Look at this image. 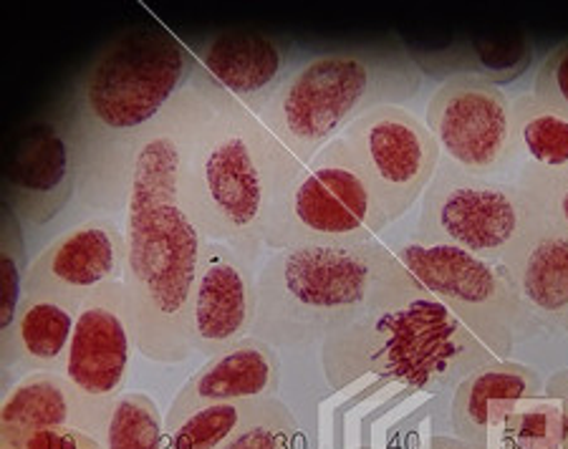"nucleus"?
<instances>
[{"label": "nucleus", "mask_w": 568, "mask_h": 449, "mask_svg": "<svg viewBox=\"0 0 568 449\" xmlns=\"http://www.w3.org/2000/svg\"><path fill=\"white\" fill-rule=\"evenodd\" d=\"M195 69V51L158 25H134L91 59L59 122L73 154L81 205L126 213L142 136Z\"/></svg>", "instance_id": "nucleus-1"}, {"label": "nucleus", "mask_w": 568, "mask_h": 449, "mask_svg": "<svg viewBox=\"0 0 568 449\" xmlns=\"http://www.w3.org/2000/svg\"><path fill=\"white\" fill-rule=\"evenodd\" d=\"M126 273L136 351L158 364H180L192 346V298L207 237L180 203L124 213Z\"/></svg>", "instance_id": "nucleus-6"}, {"label": "nucleus", "mask_w": 568, "mask_h": 449, "mask_svg": "<svg viewBox=\"0 0 568 449\" xmlns=\"http://www.w3.org/2000/svg\"><path fill=\"white\" fill-rule=\"evenodd\" d=\"M278 384L281 361L276 348L255 336H245L225 351L210 356L195 377L178 391L164 415V429H172L195 409L210 405L276 397Z\"/></svg>", "instance_id": "nucleus-17"}, {"label": "nucleus", "mask_w": 568, "mask_h": 449, "mask_svg": "<svg viewBox=\"0 0 568 449\" xmlns=\"http://www.w3.org/2000/svg\"><path fill=\"white\" fill-rule=\"evenodd\" d=\"M77 427L102 439L104 425L59 371H31L16 381L0 405V435Z\"/></svg>", "instance_id": "nucleus-21"}, {"label": "nucleus", "mask_w": 568, "mask_h": 449, "mask_svg": "<svg viewBox=\"0 0 568 449\" xmlns=\"http://www.w3.org/2000/svg\"><path fill=\"white\" fill-rule=\"evenodd\" d=\"M423 86L419 63L397 45L336 49L298 63L261 122L301 164L379 106H405Z\"/></svg>", "instance_id": "nucleus-5"}, {"label": "nucleus", "mask_w": 568, "mask_h": 449, "mask_svg": "<svg viewBox=\"0 0 568 449\" xmlns=\"http://www.w3.org/2000/svg\"><path fill=\"white\" fill-rule=\"evenodd\" d=\"M29 268L23 220L16 215L13 207L6 205L3 217H0V346L11 341L18 308L23 304Z\"/></svg>", "instance_id": "nucleus-26"}, {"label": "nucleus", "mask_w": 568, "mask_h": 449, "mask_svg": "<svg viewBox=\"0 0 568 449\" xmlns=\"http://www.w3.org/2000/svg\"><path fill=\"white\" fill-rule=\"evenodd\" d=\"M298 425L291 409L278 397L268 399V405L248 427H243L231 442L220 449H296Z\"/></svg>", "instance_id": "nucleus-28"}, {"label": "nucleus", "mask_w": 568, "mask_h": 449, "mask_svg": "<svg viewBox=\"0 0 568 449\" xmlns=\"http://www.w3.org/2000/svg\"><path fill=\"white\" fill-rule=\"evenodd\" d=\"M220 104L223 99L192 73L190 84L172 99L142 136L126 210L180 203L182 177Z\"/></svg>", "instance_id": "nucleus-13"}, {"label": "nucleus", "mask_w": 568, "mask_h": 449, "mask_svg": "<svg viewBox=\"0 0 568 449\" xmlns=\"http://www.w3.org/2000/svg\"><path fill=\"white\" fill-rule=\"evenodd\" d=\"M79 306L49 296H23L11 341L0 346L6 371L23 366L29 371H59L67 361Z\"/></svg>", "instance_id": "nucleus-22"}, {"label": "nucleus", "mask_w": 568, "mask_h": 449, "mask_svg": "<svg viewBox=\"0 0 568 449\" xmlns=\"http://www.w3.org/2000/svg\"><path fill=\"white\" fill-rule=\"evenodd\" d=\"M352 154L369 177L389 223L407 215L433 182L443 162L433 132L407 106H379L344 134Z\"/></svg>", "instance_id": "nucleus-11"}, {"label": "nucleus", "mask_w": 568, "mask_h": 449, "mask_svg": "<svg viewBox=\"0 0 568 449\" xmlns=\"http://www.w3.org/2000/svg\"><path fill=\"white\" fill-rule=\"evenodd\" d=\"M496 449H568V399L544 397L520 405Z\"/></svg>", "instance_id": "nucleus-25"}, {"label": "nucleus", "mask_w": 568, "mask_h": 449, "mask_svg": "<svg viewBox=\"0 0 568 449\" xmlns=\"http://www.w3.org/2000/svg\"><path fill=\"white\" fill-rule=\"evenodd\" d=\"M126 233L99 215L69 227L31 263L23 296H49L84 306L91 293L124 280Z\"/></svg>", "instance_id": "nucleus-14"}, {"label": "nucleus", "mask_w": 568, "mask_h": 449, "mask_svg": "<svg viewBox=\"0 0 568 449\" xmlns=\"http://www.w3.org/2000/svg\"><path fill=\"white\" fill-rule=\"evenodd\" d=\"M561 328H564V331L568 334V314H566V318H564V324H561Z\"/></svg>", "instance_id": "nucleus-34"}, {"label": "nucleus", "mask_w": 568, "mask_h": 449, "mask_svg": "<svg viewBox=\"0 0 568 449\" xmlns=\"http://www.w3.org/2000/svg\"><path fill=\"white\" fill-rule=\"evenodd\" d=\"M526 223L528 203L516 180L475 177L443 157L423 195L415 241L500 263Z\"/></svg>", "instance_id": "nucleus-9"}, {"label": "nucleus", "mask_w": 568, "mask_h": 449, "mask_svg": "<svg viewBox=\"0 0 568 449\" xmlns=\"http://www.w3.org/2000/svg\"><path fill=\"white\" fill-rule=\"evenodd\" d=\"M321 359L334 389L377 377L419 391L457 387L480 366L500 361L429 293L382 308L328 336Z\"/></svg>", "instance_id": "nucleus-4"}, {"label": "nucleus", "mask_w": 568, "mask_h": 449, "mask_svg": "<svg viewBox=\"0 0 568 449\" xmlns=\"http://www.w3.org/2000/svg\"><path fill=\"white\" fill-rule=\"evenodd\" d=\"M0 449H13V447H8V445H3V442H0Z\"/></svg>", "instance_id": "nucleus-35"}, {"label": "nucleus", "mask_w": 568, "mask_h": 449, "mask_svg": "<svg viewBox=\"0 0 568 449\" xmlns=\"http://www.w3.org/2000/svg\"><path fill=\"white\" fill-rule=\"evenodd\" d=\"M500 265L538 324L561 328L568 314V231L528 203L524 233Z\"/></svg>", "instance_id": "nucleus-18"}, {"label": "nucleus", "mask_w": 568, "mask_h": 449, "mask_svg": "<svg viewBox=\"0 0 568 449\" xmlns=\"http://www.w3.org/2000/svg\"><path fill=\"white\" fill-rule=\"evenodd\" d=\"M77 195V167L61 126H39L26 136L8 167L6 205L29 225H41L61 213Z\"/></svg>", "instance_id": "nucleus-20"}, {"label": "nucleus", "mask_w": 568, "mask_h": 449, "mask_svg": "<svg viewBox=\"0 0 568 449\" xmlns=\"http://www.w3.org/2000/svg\"><path fill=\"white\" fill-rule=\"evenodd\" d=\"M392 223L359 162L338 136L311 160L283 197L265 251L306 245H362Z\"/></svg>", "instance_id": "nucleus-7"}, {"label": "nucleus", "mask_w": 568, "mask_h": 449, "mask_svg": "<svg viewBox=\"0 0 568 449\" xmlns=\"http://www.w3.org/2000/svg\"><path fill=\"white\" fill-rule=\"evenodd\" d=\"M546 394V381L534 366L518 361H493L480 366L455 387L453 429L457 439L496 449L506 421L520 405Z\"/></svg>", "instance_id": "nucleus-19"}, {"label": "nucleus", "mask_w": 568, "mask_h": 449, "mask_svg": "<svg viewBox=\"0 0 568 449\" xmlns=\"http://www.w3.org/2000/svg\"><path fill=\"white\" fill-rule=\"evenodd\" d=\"M546 394L548 397L568 399V371H558L556 377L546 384Z\"/></svg>", "instance_id": "nucleus-32"}, {"label": "nucleus", "mask_w": 568, "mask_h": 449, "mask_svg": "<svg viewBox=\"0 0 568 449\" xmlns=\"http://www.w3.org/2000/svg\"><path fill=\"white\" fill-rule=\"evenodd\" d=\"M168 429L158 405L142 391H124L112 407L102 437L104 449H164Z\"/></svg>", "instance_id": "nucleus-27"}, {"label": "nucleus", "mask_w": 568, "mask_h": 449, "mask_svg": "<svg viewBox=\"0 0 568 449\" xmlns=\"http://www.w3.org/2000/svg\"><path fill=\"white\" fill-rule=\"evenodd\" d=\"M136 351L130 290L109 283L81 306L61 374L71 381L106 429L116 399L124 394Z\"/></svg>", "instance_id": "nucleus-12"}, {"label": "nucleus", "mask_w": 568, "mask_h": 449, "mask_svg": "<svg viewBox=\"0 0 568 449\" xmlns=\"http://www.w3.org/2000/svg\"><path fill=\"white\" fill-rule=\"evenodd\" d=\"M513 132L520 164L568 174V116L524 94L513 99Z\"/></svg>", "instance_id": "nucleus-23"}, {"label": "nucleus", "mask_w": 568, "mask_h": 449, "mask_svg": "<svg viewBox=\"0 0 568 449\" xmlns=\"http://www.w3.org/2000/svg\"><path fill=\"white\" fill-rule=\"evenodd\" d=\"M258 316V271L225 243L207 241L192 298V346L215 356L251 336Z\"/></svg>", "instance_id": "nucleus-16"}, {"label": "nucleus", "mask_w": 568, "mask_h": 449, "mask_svg": "<svg viewBox=\"0 0 568 449\" xmlns=\"http://www.w3.org/2000/svg\"><path fill=\"white\" fill-rule=\"evenodd\" d=\"M540 104L554 112L568 116V43L558 45L548 59L540 63L536 73L534 91H530Z\"/></svg>", "instance_id": "nucleus-30"}, {"label": "nucleus", "mask_w": 568, "mask_h": 449, "mask_svg": "<svg viewBox=\"0 0 568 449\" xmlns=\"http://www.w3.org/2000/svg\"><path fill=\"white\" fill-rule=\"evenodd\" d=\"M427 130L443 157L475 177L498 180L520 167L513 132V99L480 73L445 79L427 104Z\"/></svg>", "instance_id": "nucleus-10"}, {"label": "nucleus", "mask_w": 568, "mask_h": 449, "mask_svg": "<svg viewBox=\"0 0 568 449\" xmlns=\"http://www.w3.org/2000/svg\"><path fill=\"white\" fill-rule=\"evenodd\" d=\"M195 76L255 116L273 102L281 86L298 69L296 49L281 35L263 31H223L197 45Z\"/></svg>", "instance_id": "nucleus-15"}, {"label": "nucleus", "mask_w": 568, "mask_h": 449, "mask_svg": "<svg viewBox=\"0 0 568 449\" xmlns=\"http://www.w3.org/2000/svg\"><path fill=\"white\" fill-rule=\"evenodd\" d=\"M392 251L409 276L450 308L496 359L508 361L520 338L540 326L500 263L483 261L457 247L417 241Z\"/></svg>", "instance_id": "nucleus-8"}, {"label": "nucleus", "mask_w": 568, "mask_h": 449, "mask_svg": "<svg viewBox=\"0 0 568 449\" xmlns=\"http://www.w3.org/2000/svg\"><path fill=\"white\" fill-rule=\"evenodd\" d=\"M516 182L538 213H544L551 223L568 231V174L544 172L520 164Z\"/></svg>", "instance_id": "nucleus-29"}, {"label": "nucleus", "mask_w": 568, "mask_h": 449, "mask_svg": "<svg viewBox=\"0 0 568 449\" xmlns=\"http://www.w3.org/2000/svg\"><path fill=\"white\" fill-rule=\"evenodd\" d=\"M427 293L379 241L306 245L271 253L258 268L251 336L273 348L326 341L382 308Z\"/></svg>", "instance_id": "nucleus-2"}, {"label": "nucleus", "mask_w": 568, "mask_h": 449, "mask_svg": "<svg viewBox=\"0 0 568 449\" xmlns=\"http://www.w3.org/2000/svg\"><path fill=\"white\" fill-rule=\"evenodd\" d=\"M429 449H478V447L467 445V442H463V439H435Z\"/></svg>", "instance_id": "nucleus-33"}, {"label": "nucleus", "mask_w": 568, "mask_h": 449, "mask_svg": "<svg viewBox=\"0 0 568 449\" xmlns=\"http://www.w3.org/2000/svg\"><path fill=\"white\" fill-rule=\"evenodd\" d=\"M268 399H251V401H227V405H210L195 409L192 415L168 429L164 449H220L248 427L251 421L261 415L268 405Z\"/></svg>", "instance_id": "nucleus-24"}, {"label": "nucleus", "mask_w": 568, "mask_h": 449, "mask_svg": "<svg viewBox=\"0 0 568 449\" xmlns=\"http://www.w3.org/2000/svg\"><path fill=\"white\" fill-rule=\"evenodd\" d=\"M0 442L13 449H104L102 439L77 427L36 429L23 435H0Z\"/></svg>", "instance_id": "nucleus-31"}, {"label": "nucleus", "mask_w": 568, "mask_h": 449, "mask_svg": "<svg viewBox=\"0 0 568 449\" xmlns=\"http://www.w3.org/2000/svg\"><path fill=\"white\" fill-rule=\"evenodd\" d=\"M301 170L261 116L223 99L182 177L180 205L207 241L255 265Z\"/></svg>", "instance_id": "nucleus-3"}]
</instances>
